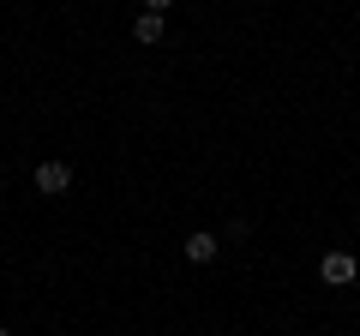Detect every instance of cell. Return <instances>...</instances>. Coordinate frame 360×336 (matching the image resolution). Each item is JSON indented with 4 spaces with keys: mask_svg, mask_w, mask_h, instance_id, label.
<instances>
[{
    "mask_svg": "<svg viewBox=\"0 0 360 336\" xmlns=\"http://www.w3.org/2000/svg\"><path fill=\"white\" fill-rule=\"evenodd\" d=\"M217 252H222V234H210V228H193L186 240H180V259L186 264H210Z\"/></svg>",
    "mask_w": 360,
    "mask_h": 336,
    "instance_id": "obj_1",
    "label": "cell"
},
{
    "mask_svg": "<svg viewBox=\"0 0 360 336\" xmlns=\"http://www.w3.org/2000/svg\"><path fill=\"white\" fill-rule=\"evenodd\" d=\"M66 186H72V168L66 162H37V193L42 198H60Z\"/></svg>",
    "mask_w": 360,
    "mask_h": 336,
    "instance_id": "obj_2",
    "label": "cell"
},
{
    "mask_svg": "<svg viewBox=\"0 0 360 336\" xmlns=\"http://www.w3.org/2000/svg\"><path fill=\"white\" fill-rule=\"evenodd\" d=\"M319 276H324V283H336V288L354 283V259H348V252H324V259H319Z\"/></svg>",
    "mask_w": 360,
    "mask_h": 336,
    "instance_id": "obj_3",
    "label": "cell"
},
{
    "mask_svg": "<svg viewBox=\"0 0 360 336\" xmlns=\"http://www.w3.org/2000/svg\"><path fill=\"white\" fill-rule=\"evenodd\" d=\"M132 37L139 42H162V13H139L132 18Z\"/></svg>",
    "mask_w": 360,
    "mask_h": 336,
    "instance_id": "obj_4",
    "label": "cell"
},
{
    "mask_svg": "<svg viewBox=\"0 0 360 336\" xmlns=\"http://www.w3.org/2000/svg\"><path fill=\"white\" fill-rule=\"evenodd\" d=\"M168 6H180V0H144V13H168Z\"/></svg>",
    "mask_w": 360,
    "mask_h": 336,
    "instance_id": "obj_5",
    "label": "cell"
},
{
    "mask_svg": "<svg viewBox=\"0 0 360 336\" xmlns=\"http://www.w3.org/2000/svg\"><path fill=\"white\" fill-rule=\"evenodd\" d=\"M0 193H6V174H0Z\"/></svg>",
    "mask_w": 360,
    "mask_h": 336,
    "instance_id": "obj_6",
    "label": "cell"
},
{
    "mask_svg": "<svg viewBox=\"0 0 360 336\" xmlns=\"http://www.w3.org/2000/svg\"><path fill=\"white\" fill-rule=\"evenodd\" d=\"M0 336H13V330H6V324H0Z\"/></svg>",
    "mask_w": 360,
    "mask_h": 336,
    "instance_id": "obj_7",
    "label": "cell"
}]
</instances>
